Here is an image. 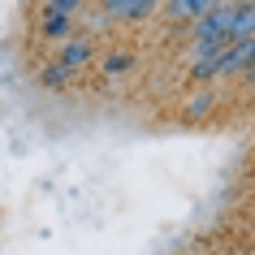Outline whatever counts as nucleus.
Here are the masks:
<instances>
[{
  "label": "nucleus",
  "instance_id": "f257e3e1",
  "mask_svg": "<svg viewBox=\"0 0 255 255\" xmlns=\"http://www.w3.org/2000/svg\"><path fill=\"white\" fill-rule=\"evenodd\" d=\"M229 22H234V4H212L195 22V43H229Z\"/></svg>",
  "mask_w": 255,
  "mask_h": 255
},
{
  "label": "nucleus",
  "instance_id": "f03ea898",
  "mask_svg": "<svg viewBox=\"0 0 255 255\" xmlns=\"http://www.w3.org/2000/svg\"><path fill=\"white\" fill-rule=\"evenodd\" d=\"M251 39H255V4H234L229 43H251Z\"/></svg>",
  "mask_w": 255,
  "mask_h": 255
},
{
  "label": "nucleus",
  "instance_id": "7ed1b4c3",
  "mask_svg": "<svg viewBox=\"0 0 255 255\" xmlns=\"http://www.w3.org/2000/svg\"><path fill=\"white\" fill-rule=\"evenodd\" d=\"M69 13H78L74 0H65V4H48V22H43V30H48L52 39H65L69 26H74V17H69Z\"/></svg>",
  "mask_w": 255,
  "mask_h": 255
},
{
  "label": "nucleus",
  "instance_id": "20e7f679",
  "mask_svg": "<svg viewBox=\"0 0 255 255\" xmlns=\"http://www.w3.org/2000/svg\"><path fill=\"white\" fill-rule=\"evenodd\" d=\"M251 43H255V39H251ZM251 43H225V52H221V61H216V74L247 69V61H251Z\"/></svg>",
  "mask_w": 255,
  "mask_h": 255
},
{
  "label": "nucleus",
  "instance_id": "39448f33",
  "mask_svg": "<svg viewBox=\"0 0 255 255\" xmlns=\"http://www.w3.org/2000/svg\"><path fill=\"white\" fill-rule=\"evenodd\" d=\"M91 61V43L87 39H74V43H61V56H56V65L61 69H78Z\"/></svg>",
  "mask_w": 255,
  "mask_h": 255
},
{
  "label": "nucleus",
  "instance_id": "423d86ee",
  "mask_svg": "<svg viewBox=\"0 0 255 255\" xmlns=\"http://www.w3.org/2000/svg\"><path fill=\"white\" fill-rule=\"evenodd\" d=\"M151 9H156L151 0H113V4H108L113 17H147Z\"/></svg>",
  "mask_w": 255,
  "mask_h": 255
},
{
  "label": "nucleus",
  "instance_id": "0eeeda50",
  "mask_svg": "<svg viewBox=\"0 0 255 255\" xmlns=\"http://www.w3.org/2000/svg\"><path fill=\"white\" fill-rule=\"evenodd\" d=\"M208 9H212V0H173V4H169L173 17H195V22H199Z\"/></svg>",
  "mask_w": 255,
  "mask_h": 255
},
{
  "label": "nucleus",
  "instance_id": "6e6552de",
  "mask_svg": "<svg viewBox=\"0 0 255 255\" xmlns=\"http://www.w3.org/2000/svg\"><path fill=\"white\" fill-rule=\"evenodd\" d=\"M65 78H69V69H61V65H48V69L39 74L43 87H65Z\"/></svg>",
  "mask_w": 255,
  "mask_h": 255
},
{
  "label": "nucleus",
  "instance_id": "1a4fd4ad",
  "mask_svg": "<svg viewBox=\"0 0 255 255\" xmlns=\"http://www.w3.org/2000/svg\"><path fill=\"white\" fill-rule=\"evenodd\" d=\"M208 108H212V95H208V91H199V95H195V100L186 104V117H203Z\"/></svg>",
  "mask_w": 255,
  "mask_h": 255
},
{
  "label": "nucleus",
  "instance_id": "9d476101",
  "mask_svg": "<svg viewBox=\"0 0 255 255\" xmlns=\"http://www.w3.org/2000/svg\"><path fill=\"white\" fill-rule=\"evenodd\" d=\"M126 65H130V56H108V74H121Z\"/></svg>",
  "mask_w": 255,
  "mask_h": 255
}]
</instances>
